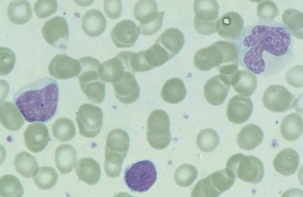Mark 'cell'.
<instances>
[{
  "instance_id": "14",
  "label": "cell",
  "mask_w": 303,
  "mask_h": 197,
  "mask_svg": "<svg viewBox=\"0 0 303 197\" xmlns=\"http://www.w3.org/2000/svg\"><path fill=\"white\" fill-rule=\"evenodd\" d=\"M50 75L56 79H67L76 77L80 71L78 60L65 54L56 55L51 60L48 67Z\"/></svg>"
},
{
  "instance_id": "33",
  "label": "cell",
  "mask_w": 303,
  "mask_h": 197,
  "mask_svg": "<svg viewBox=\"0 0 303 197\" xmlns=\"http://www.w3.org/2000/svg\"><path fill=\"white\" fill-rule=\"evenodd\" d=\"M58 174L53 168L43 166L38 168L33 176L34 183L40 189L46 190L51 188L56 184Z\"/></svg>"
},
{
  "instance_id": "10",
  "label": "cell",
  "mask_w": 303,
  "mask_h": 197,
  "mask_svg": "<svg viewBox=\"0 0 303 197\" xmlns=\"http://www.w3.org/2000/svg\"><path fill=\"white\" fill-rule=\"evenodd\" d=\"M103 117L102 111L99 107L88 103L81 105L75 117L80 134L87 138L96 136L101 130Z\"/></svg>"
},
{
  "instance_id": "21",
  "label": "cell",
  "mask_w": 303,
  "mask_h": 197,
  "mask_svg": "<svg viewBox=\"0 0 303 197\" xmlns=\"http://www.w3.org/2000/svg\"><path fill=\"white\" fill-rule=\"evenodd\" d=\"M299 164V156L296 152L290 148L282 150L277 155L273 162L276 171L286 176L293 174Z\"/></svg>"
},
{
  "instance_id": "8",
  "label": "cell",
  "mask_w": 303,
  "mask_h": 197,
  "mask_svg": "<svg viewBox=\"0 0 303 197\" xmlns=\"http://www.w3.org/2000/svg\"><path fill=\"white\" fill-rule=\"evenodd\" d=\"M193 9L194 24L196 31L202 35L212 34L217 31L220 18L219 6L215 0H196Z\"/></svg>"
},
{
  "instance_id": "4",
  "label": "cell",
  "mask_w": 303,
  "mask_h": 197,
  "mask_svg": "<svg viewBox=\"0 0 303 197\" xmlns=\"http://www.w3.org/2000/svg\"><path fill=\"white\" fill-rule=\"evenodd\" d=\"M157 172L151 161L145 160L132 164L125 171V184L132 192L142 193L148 191L155 182Z\"/></svg>"
},
{
  "instance_id": "40",
  "label": "cell",
  "mask_w": 303,
  "mask_h": 197,
  "mask_svg": "<svg viewBox=\"0 0 303 197\" xmlns=\"http://www.w3.org/2000/svg\"><path fill=\"white\" fill-rule=\"evenodd\" d=\"M103 6L104 11L109 18L115 19L120 16L122 10L120 0H104Z\"/></svg>"
},
{
  "instance_id": "36",
  "label": "cell",
  "mask_w": 303,
  "mask_h": 197,
  "mask_svg": "<svg viewBox=\"0 0 303 197\" xmlns=\"http://www.w3.org/2000/svg\"><path fill=\"white\" fill-rule=\"evenodd\" d=\"M197 176V171L195 167L191 165L185 164L176 169L174 179L178 185L185 187L190 185L196 179Z\"/></svg>"
},
{
  "instance_id": "16",
  "label": "cell",
  "mask_w": 303,
  "mask_h": 197,
  "mask_svg": "<svg viewBox=\"0 0 303 197\" xmlns=\"http://www.w3.org/2000/svg\"><path fill=\"white\" fill-rule=\"evenodd\" d=\"M138 27L131 20L123 19L116 24L111 30V37L116 47H133L139 35Z\"/></svg>"
},
{
  "instance_id": "24",
  "label": "cell",
  "mask_w": 303,
  "mask_h": 197,
  "mask_svg": "<svg viewBox=\"0 0 303 197\" xmlns=\"http://www.w3.org/2000/svg\"><path fill=\"white\" fill-rule=\"evenodd\" d=\"M263 132L261 128L253 124L244 126L238 134L236 142L240 148L246 151L254 149L262 142Z\"/></svg>"
},
{
  "instance_id": "35",
  "label": "cell",
  "mask_w": 303,
  "mask_h": 197,
  "mask_svg": "<svg viewBox=\"0 0 303 197\" xmlns=\"http://www.w3.org/2000/svg\"><path fill=\"white\" fill-rule=\"evenodd\" d=\"M220 138L217 132L213 129L202 130L196 139L197 147L201 151L206 152L213 151L218 145Z\"/></svg>"
},
{
  "instance_id": "31",
  "label": "cell",
  "mask_w": 303,
  "mask_h": 197,
  "mask_svg": "<svg viewBox=\"0 0 303 197\" xmlns=\"http://www.w3.org/2000/svg\"><path fill=\"white\" fill-rule=\"evenodd\" d=\"M14 164L17 172L26 178L33 176L38 168L35 157L25 151L20 152L16 156Z\"/></svg>"
},
{
  "instance_id": "39",
  "label": "cell",
  "mask_w": 303,
  "mask_h": 197,
  "mask_svg": "<svg viewBox=\"0 0 303 197\" xmlns=\"http://www.w3.org/2000/svg\"><path fill=\"white\" fill-rule=\"evenodd\" d=\"M285 78L288 84L295 87H303V66L296 65L292 67L285 72Z\"/></svg>"
},
{
  "instance_id": "30",
  "label": "cell",
  "mask_w": 303,
  "mask_h": 197,
  "mask_svg": "<svg viewBox=\"0 0 303 197\" xmlns=\"http://www.w3.org/2000/svg\"><path fill=\"white\" fill-rule=\"evenodd\" d=\"M32 12L30 4L27 1L13 0L8 6L7 14L9 19L12 22L22 25L29 21Z\"/></svg>"
},
{
  "instance_id": "32",
  "label": "cell",
  "mask_w": 303,
  "mask_h": 197,
  "mask_svg": "<svg viewBox=\"0 0 303 197\" xmlns=\"http://www.w3.org/2000/svg\"><path fill=\"white\" fill-rule=\"evenodd\" d=\"M51 130L54 137L62 142L70 141L76 134L74 122L66 118H60L56 120L52 125Z\"/></svg>"
},
{
  "instance_id": "12",
  "label": "cell",
  "mask_w": 303,
  "mask_h": 197,
  "mask_svg": "<svg viewBox=\"0 0 303 197\" xmlns=\"http://www.w3.org/2000/svg\"><path fill=\"white\" fill-rule=\"evenodd\" d=\"M43 37L50 45L56 48L65 49L69 31L65 19L56 16L47 20L41 29Z\"/></svg>"
},
{
  "instance_id": "19",
  "label": "cell",
  "mask_w": 303,
  "mask_h": 197,
  "mask_svg": "<svg viewBox=\"0 0 303 197\" xmlns=\"http://www.w3.org/2000/svg\"><path fill=\"white\" fill-rule=\"evenodd\" d=\"M244 28L241 16L237 12H229L220 18L217 33L224 38L235 40L241 35Z\"/></svg>"
},
{
  "instance_id": "26",
  "label": "cell",
  "mask_w": 303,
  "mask_h": 197,
  "mask_svg": "<svg viewBox=\"0 0 303 197\" xmlns=\"http://www.w3.org/2000/svg\"><path fill=\"white\" fill-rule=\"evenodd\" d=\"M0 122L6 129L11 131L19 130L23 126V118L12 103L2 101L0 104Z\"/></svg>"
},
{
  "instance_id": "22",
  "label": "cell",
  "mask_w": 303,
  "mask_h": 197,
  "mask_svg": "<svg viewBox=\"0 0 303 197\" xmlns=\"http://www.w3.org/2000/svg\"><path fill=\"white\" fill-rule=\"evenodd\" d=\"M75 173L79 178L90 185L97 184L101 176L98 164L91 158L79 159L75 167Z\"/></svg>"
},
{
  "instance_id": "34",
  "label": "cell",
  "mask_w": 303,
  "mask_h": 197,
  "mask_svg": "<svg viewBox=\"0 0 303 197\" xmlns=\"http://www.w3.org/2000/svg\"><path fill=\"white\" fill-rule=\"evenodd\" d=\"M22 186L15 176L6 175L0 179V195L4 197H20L23 194Z\"/></svg>"
},
{
  "instance_id": "37",
  "label": "cell",
  "mask_w": 303,
  "mask_h": 197,
  "mask_svg": "<svg viewBox=\"0 0 303 197\" xmlns=\"http://www.w3.org/2000/svg\"><path fill=\"white\" fill-rule=\"evenodd\" d=\"M57 6L56 0H39L35 3L34 9L38 17L44 19L55 13Z\"/></svg>"
},
{
  "instance_id": "20",
  "label": "cell",
  "mask_w": 303,
  "mask_h": 197,
  "mask_svg": "<svg viewBox=\"0 0 303 197\" xmlns=\"http://www.w3.org/2000/svg\"><path fill=\"white\" fill-rule=\"evenodd\" d=\"M155 43L169 54L171 59L178 54L185 43L183 33L179 30L170 28L166 30L157 38Z\"/></svg>"
},
{
  "instance_id": "13",
  "label": "cell",
  "mask_w": 303,
  "mask_h": 197,
  "mask_svg": "<svg viewBox=\"0 0 303 197\" xmlns=\"http://www.w3.org/2000/svg\"><path fill=\"white\" fill-rule=\"evenodd\" d=\"M134 75L129 72H125L112 83L116 98L125 104L135 102L140 95V88Z\"/></svg>"
},
{
  "instance_id": "9",
  "label": "cell",
  "mask_w": 303,
  "mask_h": 197,
  "mask_svg": "<svg viewBox=\"0 0 303 197\" xmlns=\"http://www.w3.org/2000/svg\"><path fill=\"white\" fill-rule=\"evenodd\" d=\"M146 137L153 148L162 149L171 140L170 130V118L168 114L161 110H156L150 114L147 122Z\"/></svg>"
},
{
  "instance_id": "3",
  "label": "cell",
  "mask_w": 303,
  "mask_h": 197,
  "mask_svg": "<svg viewBox=\"0 0 303 197\" xmlns=\"http://www.w3.org/2000/svg\"><path fill=\"white\" fill-rule=\"evenodd\" d=\"M129 145V136L124 130L114 129L108 134L105 149L104 169L108 177L115 178L120 175Z\"/></svg>"
},
{
  "instance_id": "29",
  "label": "cell",
  "mask_w": 303,
  "mask_h": 197,
  "mask_svg": "<svg viewBox=\"0 0 303 197\" xmlns=\"http://www.w3.org/2000/svg\"><path fill=\"white\" fill-rule=\"evenodd\" d=\"M302 119L297 113H293L283 118L280 125L281 133L283 138L289 141H294L303 132Z\"/></svg>"
},
{
  "instance_id": "17",
  "label": "cell",
  "mask_w": 303,
  "mask_h": 197,
  "mask_svg": "<svg viewBox=\"0 0 303 197\" xmlns=\"http://www.w3.org/2000/svg\"><path fill=\"white\" fill-rule=\"evenodd\" d=\"M253 110L250 97L241 94L236 95L228 102L226 112L228 119L235 124H241L247 121Z\"/></svg>"
},
{
  "instance_id": "7",
  "label": "cell",
  "mask_w": 303,
  "mask_h": 197,
  "mask_svg": "<svg viewBox=\"0 0 303 197\" xmlns=\"http://www.w3.org/2000/svg\"><path fill=\"white\" fill-rule=\"evenodd\" d=\"M133 14L135 18L139 22L138 27L141 35H151L160 29L165 12L158 11L155 1H138L134 7Z\"/></svg>"
},
{
  "instance_id": "1",
  "label": "cell",
  "mask_w": 303,
  "mask_h": 197,
  "mask_svg": "<svg viewBox=\"0 0 303 197\" xmlns=\"http://www.w3.org/2000/svg\"><path fill=\"white\" fill-rule=\"evenodd\" d=\"M294 42L293 34L283 24L259 20L246 26L236 42L239 63L257 74H275L291 63Z\"/></svg>"
},
{
  "instance_id": "11",
  "label": "cell",
  "mask_w": 303,
  "mask_h": 197,
  "mask_svg": "<svg viewBox=\"0 0 303 197\" xmlns=\"http://www.w3.org/2000/svg\"><path fill=\"white\" fill-rule=\"evenodd\" d=\"M262 101L264 106L275 112H284L294 107L297 100L294 95L284 86H269L264 92Z\"/></svg>"
},
{
  "instance_id": "18",
  "label": "cell",
  "mask_w": 303,
  "mask_h": 197,
  "mask_svg": "<svg viewBox=\"0 0 303 197\" xmlns=\"http://www.w3.org/2000/svg\"><path fill=\"white\" fill-rule=\"evenodd\" d=\"M24 136L25 146L34 153L43 150L49 140L47 127L43 123L39 122L30 124L25 129Z\"/></svg>"
},
{
  "instance_id": "6",
  "label": "cell",
  "mask_w": 303,
  "mask_h": 197,
  "mask_svg": "<svg viewBox=\"0 0 303 197\" xmlns=\"http://www.w3.org/2000/svg\"><path fill=\"white\" fill-rule=\"evenodd\" d=\"M235 175L227 168L217 171L199 180L195 185L191 197H217L233 184Z\"/></svg>"
},
{
  "instance_id": "2",
  "label": "cell",
  "mask_w": 303,
  "mask_h": 197,
  "mask_svg": "<svg viewBox=\"0 0 303 197\" xmlns=\"http://www.w3.org/2000/svg\"><path fill=\"white\" fill-rule=\"evenodd\" d=\"M59 97L57 81L46 77L20 88L14 94L13 101L27 122H47L56 113Z\"/></svg>"
},
{
  "instance_id": "23",
  "label": "cell",
  "mask_w": 303,
  "mask_h": 197,
  "mask_svg": "<svg viewBox=\"0 0 303 197\" xmlns=\"http://www.w3.org/2000/svg\"><path fill=\"white\" fill-rule=\"evenodd\" d=\"M81 27L84 32L91 37L101 35L106 26V20L100 11L92 9L87 11L81 20Z\"/></svg>"
},
{
  "instance_id": "28",
  "label": "cell",
  "mask_w": 303,
  "mask_h": 197,
  "mask_svg": "<svg viewBox=\"0 0 303 197\" xmlns=\"http://www.w3.org/2000/svg\"><path fill=\"white\" fill-rule=\"evenodd\" d=\"M187 94L183 81L176 77L170 79L165 83L161 92L162 99L165 102L176 104L183 100Z\"/></svg>"
},
{
  "instance_id": "38",
  "label": "cell",
  "mask_w": 303,
  "mask_h": 197,
  "mask_svg": "<svg viewBox=\"0 0 303 197\" xmlns=\"http://www.w3.org/2000/svg\"><path fill=\"white\" fill-rule=\"evenodd\" d=\"M16 56L10 49L4 47H0L1 75L8 74L12 70L15 64Z\"/></svg>"
},
{
  "instance_id": "15",
  "label": "cell",
  "mask_w": 303,
  "mask_h": 197,
  "mask_svg": "<svg viewBox=\"0 0 303 197\" xmlns=\"http://www.w3.org/2000/svg\"><path fill=\"white\" fill-rule=\"evenodd\" d=\"M230 85V79L223 74L210 78L204 87V95L207 101L213 106L221 105L228 95Z\"/></svg>"
},
{
  "instance_id": "25",
  "label": "cell",
  "mask_w": 303,
  "mask_h": 197,
  "mask_svg": "<svg viewBox=\"0 0 303 197\" xmlns=\"http://www.w3.org/2000/svg\"><path fill=\"white\" fill-rule=\"evenodd\" d=\"M231 83L236 92L250 96L256 89L257 79L256 76L249 71H237L231 79Z\"/></svg>"
},
{
  "instance_id": "5",
  "label": "cell",
  "mask_w": 303,
  "mask_h": 197,
  "mask_svg": "<svg viewBox=\"0 0 303 197\" xmlns=\"http://www.w3.org/2000/svg\"><path fill=\"white\" fill-rule=\"evenodd\" d=\"M226 167L241 180L253 184L260 182L264 175L263 163L252 155L245 156L241 153L234 154L228 160Z\"/></svg>"
},
{
  "instance_id": "27",
  "label": "cell",
  "mask_w": 303,
  "mask_h": 197,
  "mask_svg": "<svg viewBox=\"0 0 303 197\" xmlns=\"http://www.w3.org/2000/svg\"><path fill=\"white\" fill-rule=\"evenodd\" d=\"M77 160L75 149L69 144H62L56 149L55 153V165L60 173L66 174L71 172Z\"/></svg>"
}]
</instances>
